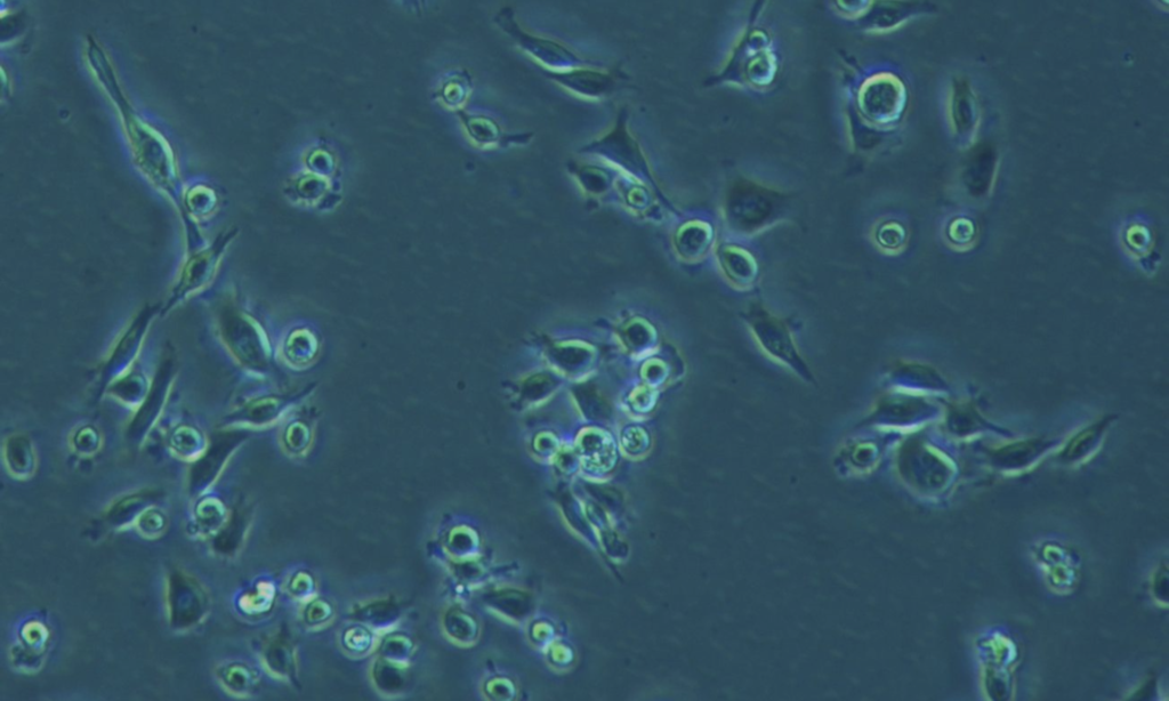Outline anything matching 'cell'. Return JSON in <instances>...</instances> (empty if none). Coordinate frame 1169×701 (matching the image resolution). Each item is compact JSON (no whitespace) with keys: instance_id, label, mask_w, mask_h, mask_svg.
I'll return each mask as SVG.
<instances>
[{"instance_id":"6da1fadb","label":"cell","mask_w":1169,"mask_h":701,"mask_svg":"<svg viewBox=\"0 0 1169 701\" xmlns=\"http://www.w3.org/2000/svg\"><path fill=\"white\" fill-rule=\"evenodd\" d=\"M856 103L864 122L880 130H888L896 126L905 114L907 86L894 72H876L860 84Z\"/></svg>"},{"instance_id":"7a4b0ae2","label":"cell","mask_w":1169,"mask_h":701,"mask_svg":"<svg viewBox=\"0 0 1169 701\" xmlns=\"http://www.w3.org/2000/svg\"><path fill=\"white\" fill-rule=\"evenodd\" d=\"M219 327L223 343L241 364L255 370L263 368L265 344L252 318L233 306L225 305L219 314Z\"/></svg>"},{"instance_id":"3957f363","label":"cell","mask_w":1169,"mask_h":701,"mask_svg":"<svg viewBox=\"0 0 1169 701\" xmlns=\"http://www.w3.org/2000/svg\"><path fill=\"white\" fill-rule=\"evenodd\" d=\"M946 115L955 140L962 147H970L978 132L980 111L969 79L961 76L951 79L946 96Z\"/></svg>"},{"instance_id":"277c9868","label":"cell","mask_w":1169,"mask_h":701,"mask_svg":"<svg viewBox=\"0 0 1169 701\" xmlns=\"http://www.w3.org/2000/svg\"><path fill=\"white\" fill-rule=\"evenodd\" d=\"M157 309L156 306H145L120 338L111 356L101 369L99 385L101 392L107 391L111 383L124 376L127 369H130L141 350L153 318L157 316Z\"/></svg>"},{"instance_id":"5b68a950","label":"cell","mask_w":1169,"mask_h":701,"mask_svg":"<svg viewBox=\"0 0 1169 701\" xmlns=\"http://www.w3.org/2000/svg\"><path fill=\"white\" fill-rule=\"evenodd\" d=\"M223 246H214L208 251L192 256L185 264L176 285L173 288L171 296H169L164 309L161 314L171 311L177 304L184 301L185 298L191 294L199 292L205 288L215 276L217 265H219Z\"/></svg>"},{"instance_id":"8992f818","label":"cell","mask_w":1169,"mask_h":701,"mask_svg":"<svg viewBox=\"0 0 1169 701\" xmlns=\"http://www.w3.org/2000/svg\"><path fill=\"white\" fill-rule=\"evenodd\" d=\"M496 22L523 48V51L528 52L535 59L546 64V66L562 68L563 66L570 67L572 64L580 62L567 48L550 42V40L540 39L523 32L517 22L514 21L513 12L510 8L499 13Z\"/></svg>"},{"instance_id":"52a82bcc","label":"cell","mask_w":1169,"mask_h":701,"mask_svg":"<svg viewBox=\"0 0 1169 701\" xmlns=\"http://www.w3.org/2000/svg\"><path fill=\"white\" fill-rule=\"evenodd\" d=\"M175 365L172 359L163 361L160 365L153 382L150 385L147 397H145L133 421L128 427V435L134 440H140L145 437L153 424L158 420V417L163 410L165 402L168 397L169 390L174 378Z\"/></svg>"},{"instance_id":"ba28073f","label":"cell","mask_w":1169,"mask_h":701,"mask_svg":"<svg viewBox=\"0 0 1169 701\" xmlns=\"http://www.w3.org/2000/svg\"><path fill=\"white\" fill-rule=\"evenodd\" d=\"M244 434L238 431L224 432L215 435L211 446H209L200 459L196 462L195 469L192 471L193 482L201 487L209 485L217 475H219L222 467L227 459L243 441Z\"/></svg>"},{"instance_id":"9c48e42d","label":"cell","mask_w":1169,"mask_h":701,"mask_svg":"<svg viewBox=\"0 0 1169 701\" xmlns=\"http://www.w3.org/2000/svg\"><path fill=\"white\" fill-rule=\"evenodd\" d=\"M169 592L174 623L187 627L199 622L205 614L206 607L203 592L199 587L189 578L175 576Z\"/></svg>"},{"instance_id":"30bf717a","label":"cell","mask_w":1169,"mask_h":701,"mask_svg":"<svg viewBox=\"0 0 1169 701\" xmlns=\"http://www.w3.org/2000/svg\"><path fill=\"white\" fill-rule=\"evenodd\" d=\"M768 44L767 35L762 30H755L753 51L744 53V75L753 87H768L776 78L777 56L770 51Z\"/></svg>"},{"instance_id":"8fae6325","label":"cell","mask_w":1169,"mask_h":701,"mask_svg":"<svg viewBox=\"0 0 1169 701\" xmlns=\"http://www.w3.org/2000/svg\"><path fill=\"white\" fill-rule=\"evenodd\" d=\"M996 174V153L987 145L975 150L965 167L963 180L967 192L974 198L988 195Z\"/></svg>"},{"instance_id":"7c38bea8","label":"cell","mask_w":1169,"mask_h":701,"mask_svg":"<svg viewBox=\"0 0 1169 701\" xmlns=\"http://www.w3.org/2000/svg\"><path fill=\"white\" fill-rule=\"evenodd\" d=\"M547 75L569 90L580 95L591 96V98L606 95L615 86V80L612 76L586 69L550 72Z\"/></svg>"},{"instance_id":"4fadbf2b","label":"cell","mask_w":1169,"mask_h":701,"mask_svg":"<svg viewBox=\"0 0 1169 701\" xmlns=\"http://www.w3.org/2000/svg\"><path fill=\"white\" fill-rule=\"evenodd\" d=\"M282 407H284V404H282L281 400L273 398L257 399L248 402L247 405L239 408L228 417H225V421L230 423L229 425L237 423L239 425L253 426L268 425L276 420L281 413Z\"/></svg>"},{"instance_id":"5bb4252c","label":"cell","mask_w":1169,"mask_h":701,"mask_svg":"<svg viewBox=\"0 0 1169 701\" xmlns=\"http://www.w3.org/2000/svg\"><path fill=\"white\" fill-rule=\"evenodd\" d=\"M5 462L16 477H29L35 470V454L28 438L14 435L5 446Z\"/></svg>"},{"instance_id":"9a60e30c","label":"cell","mask_w":1169,"mask_h":701,"mask_svg":"<svg viewBox=\"0 0 1169 701\" xmlns=\"http://www.w3.org/2000/svg\"><path fill=\"white\" fill-rule=\"evenodd\" d=\"M150 386L141 374H128L118 378L108 386L107 392L112 396L130 405L141 406L149 392Z\"/></svg>"},{"instance_id":"2e32d148","label":"cell","mask_w":1169,"mask_h":701,"mask_svg":"<svg viewBox=\"0 0 1169 701\" xmlns=\"http://www.w3.org/2000/svg\"><path fill=\"white\" fill-rule=\"evenodd\" d=\"M875 243L884 252H899L907 241V229L897 220H882L875 225Z\"/></svg>"},{"instance_id":"e0dca14e","label":"cell","mask_w":1169,"mask_h":701,"mask_svg":"<svg viewBox=\"0 0 1169 701\" xmlns=\"http://www.w3.org/2000/svg\"><path fill=\"white\" fill-rule=\"evenodd\" d=\"M171 445L177 454L187 458L201 456L207 449L203 434L189 425L177 427L172 434Z\"/></svg>"},{"instance_id":"ac0fdd59","label":"cell","mask_w":1169,"mask_h":701,"mask_svg":"<svg viewBox=\"0 0 1169 701\" xmlns=\"http://www.w3.org/2000/svg\"><path fill=\"white\" fill-rule=\"evenodd\" d=\"M946 233L951 243L966 246L971 244L977 235V227L969 216L959 214L951 217Z\"/></svg>"},{"instance_id":"d6986e66","label":"cell","mask_w":1169,"mask_h":701,"mask_svg":"<svg viewBox=\"0 0 1169 701\" xmlns=\"http://www.w3.org/2000/svg\"><path fill=\"white\" fill-rule=\"evenodd\" d=\"M470 131L473 138L481 143H495L501 138V128L494 120L487 118H478L471 122Z\"/></svg>"},{"instance_id":"ffe728a7","label":"cell","mask_w":1169,"mask_h":701,"mask_svg":"<svg viewBox=\"0 0 1169 701\" xmlns=\"http://www.w3.org/2000/svg\"><path fill=\"white\" fill-rule=\"evenodd\" d=\"M292 424L293 425H290L289 429L287 430V447L292 450L293 453H300V451L306 448L310 442L311 430L308 425H305V423L297 422Z\"/></svg>"},{"instance_id":"44dd1931","label":"cell","mask_w":1169,"mask_h":701,"mask_svg":"<svg viewBox=\"0 0 1169 701\" xmlns=\"http://www.w3.org/2000/svg\"><path fill=\"white\" fill-rule=\"evenodd\" d=\"M873 2H836L835 8L844 19L857 20L872 10Z\"/></svg>"},{"instance_id":"7402d4cb","label":"cell","mask_w":1169,"mask_h":701,"mask_svg":"<svg viewBox=\"0 0 1169 701\" xmlns=\"http://www.w3.org/2000/svg\"><path fill=\"white\" fill-rule=\"evenodd\" d=\"M1127 243L1134 248H1146L1150 243V233L1146 225L1134 222L1127 229Z\"/></svg>"},{"instance_id":"603a6c76","label":"cell","mask_w":1169,"mask_h":701,"mask_svg":"<svg viewBox=\"0 0 1169 701\" xmlns=\"http://www.w3.org/2000/svg\"><path fill=\"white\" fill-rule=\"evenodd\" d=\"M1154 587H1155V592H1156L1158 598L1162 599L1164 601H1167L1168 574H1167L1166 568L1158 571V574L1155 578V586Z\"/></svg>"}]
</instances>
